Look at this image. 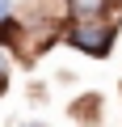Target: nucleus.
<instances>
[{"mask_svg":"<svg viewBox=\"0 0 122 127\" xmlns=\"http://www.w3.org/2000/svg\"><path fill=\"white\" fill-rule=\"evenodd\" d=\"M68 42H72L76 51L105 55V51L114 47V30H109V26H101V21H80V26H72V30H68Z\"/></svg>","mask_w":122,"mask_h":127,"instance_id":"1","label":"nucleus"},{"mask_svg":"<svg viewBox=\"0 0 122 127\" xmlns=\"http://www.w3.org/2000/svg\"><path fill=\"white\" fill-rule=\"evenodd\" d=\"M68 4H72V13H76L80 21H93V17H101V13H105L109 0H68Z\"/></svg>","mask_w":122,"mask_h":127,"instance_id":"2","label":"nucleus"},{"mask_svg":"<svg viewBox=\"0 0 122 127\" xmlns=\"http://www.w3.org/2000/svg\"><path fill=\"white\" fill-rule=\"evenodd\" d=\"M4 76H9V51L0 47V81H4Z\"/></svg>","mask_w":122,"mask_h":127,"instance_id":"3","label":"nucleus"},{"mask_svg":"<svg viewBox=\"0 0 122 127\" xmlns=\"http://www.w3.org/2000/svg\"><path fill=\"white\" fill-rule=\"evenodd\" d=\"M9 17V0H0V21H4Z\"/></svg>","mask_w":122,"mask_h":127,"instance_id":"4","label":"nucleus"},{"mask_svg":"<svg viewBox=\"0 0 122 127\" xmlns=\"http://www.w3.org/2000/svg\"><path fill=\"white\" fill-rule=\"evenodd\" d=\"M0 89H4V81H0Z\"/></svg>","mask_w":122,"mask_h":127,"instance_id":"5","label":"nucleus"}]
</instances>
